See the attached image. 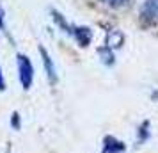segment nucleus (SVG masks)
<instances>
[{
	"label": "nucleus",
	"mask_w": 158,
	"mask_h": 153,
	"mask_svg": "<svg viewBox=\"0 0 158 153\" xmlns=\"http://www.w3.org/2000/svg\"><path fill=\"white\" fill-rule=\"evenodd\" d=\"M18 70H20V80H22L23 87H30L32 79H34V68H32V62L22 53L18 55Z\"/></svg>",
	"instance_id": "nucleus-1"
},
{
	"label": "nucleus",
	"mask_w": 158,
	"mask_h": 153,
	"mask_svg": "<svg viewBox=\"0 0 158 153\" xmlns=\"http://www.w3.org/2000/svg\"><path fill=\"white\" fill-rule=\"evenodd\" d=\"M107 6H110V7H123V6H126L130 0H103Z\"/></svg>",
	"instance_id": "nucleus-4"
},
{
	"label": "nucleus",
	"mask_w": 158,
	"mask_h": 153,
	"mask_svg": "<svg viewBox=\"0 0 158 153\" xmlns=\"http://www.w3.org/2000/svg\"><path fill=\"white\" fill-rule=\"evenodd\" d=\"M0 30L6 32V23H4V9L0 7Z\"/></svg>",
	"instance_id": "nucleus-5"
},
{
	"label": "nucleus",
	"mask_w": 158,
	"mask_h": 153,
	"mask_svg": "<svg viewBox=\"0 0 158 153\" xmlns=\"http://www.w3.org/2000/svg\"><path fill=\"white\" fill-rule=\"evenodd\" d=\"M39 52H41V55H43L44 68H46V71H48V77H50V80L53 82L55 80V68H53V64H52V57L48 55V52L44 50L43 46H39Z\"/></svg>",
	"instance_id": "nucleus-3"
},
{
	"label": "nucleus",
	"mask_w": 158,
	"mask_h": 153,
	"mask_svg": "<svg viewBox=\"0 0 158 153\" xmlns=\"http://www.w3.org/2000/svg\"><path fill=\"white\" fill-rule=\"evenodd\" d=\"M6 87V82H4V75H2V68H0V89Z\"/></svg>",
	"instance_id": "nucleus-6"
},
{
	"label": "nucleus",
	"mask_w": 158,
	"mask_h": 153,
	"mask_svg": "<svg viewBox=\"0 0 158 153\" xmlns=\"http://www.w3.org/2000/svg\"><path fill=\"white\" fill-rule=\"evenodd\" d=\"M140 18L148 25L158 22V0H144L142 7H140Z\"/></svg>",
	"instance_id": "nucleus-2"
}]
</instances>
